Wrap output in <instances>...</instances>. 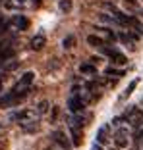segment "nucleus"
<instances>
[{
	"label": "nucleus",
	"instance_id": "1",
	"mask_svg": "<svg viewBox=\"0 0 143 150\" xmlns=\"http://www.w3.org/2000/svg\"><path fill=\"white\" fill-rule=\"evenodd\" d=\"M33 79H35V73H33V71H27V73H23L21 79L16 83V87H14L12 93H14V94H19V96H27V93H29V87H31Z\"/></svg>",
	"mask_w": 143,
	"mask_h": 150
},
{
	"label": "nucleus",
	"instance_id": "2",
	"mask_svg": "<svg viewBox=\"0 0 143 150\" xmlns=\"http://www.w3.org/2000/svg\"><path fill=\"white\" fill-rule=\"evenodd\" d=\"M101 50H103V54H107V56L110 58V62H112V64L124 66V64L128 62V58H126L122 52H118L116 48H108V46H101Z\"/></svg>",
	"mask_w": 143,
	"mask_h": 150
},
{
	"label": "nucleus",
	"instance_id": "3",
	"mask_svg": "<svg viewBox=\"0 0 143 150\" xmlns=\"http://www.w3.org/2000/svg\"><path fill=\"white\" fill-rule=\"evenodd\" d=\"M68 108H70L72 114H79L81 110L85 108V98H81V94H74L68 100Z\"/></svg>",
	"mask_w": 143,
	"mask_h": 150
},
{
	"label": "nucleus",
	"instance_id": "4",
	"mask_svg": "<svg viewBox=\"0 0 143 150\" xmlns=\"http://www.w3.org/2000/svg\"><path fill=\"white\" fill-rule=\"evenodd\" d=\"M50 137H52V141L56 142V144H58L62 150H72V142H70V139H68L62 131H54Z\"/></svg>",
	"mask_w": 143,
	"mask_h": 150
},
{
	"label": "nucleus",
	"instance_id": "5",
	"mask_svg": "<svg viewBox=\"0 0 143 150\" xmlns=\"http://www.w3.org/2000/svg\"><path fill=\"white\" fill-rule=\"evenodd\" d=\"M114 142H116L118 148H126V146H128V131H126V129L116 131V135H114Z\"/></svg>",
	"mask_w": 143,
	"mask_h": 150
},
{
	"label": "nucleus",
	"instance_id": "6",
	"mask_svg": "<svg viewBox=\"0 0 143 150\" xmlns=\"http://www.w3.org/2000/svg\"><path fill=\"white\" fill-rule=\"evenodd\" d=\"M70 133H72V146H81V142H83L81 129L79 127H72L70 125Z\"/></svg>",
	"mask_w": 143,
	"mask_h": 150
},
{
	"label": "nucleus",
	"instance_id": "7",
	"mask_svg": "<svg viewBox=\"0 0 143 150\" xmlns=\"http://www.w3.org/2000/svg\"><path fill=\"white\" fill-rule=\"evenodd\" d=\"M45 42H46V39L43 35H35L31 39V50H35V52L43 50V48H45Z\"/></svg>",
	"mask_w": 143,
	"mask_h": 150
},
{
	"label": "nucleus",
	"instance_id": "8",
	"mask_svg": "<svg viewBox=\"0 0 143 150\" xmlns=\"http://www.w3.org/2000/svg\"><path fill=\"white\" fill-rule=\"evenodd\" d=\"M12 23H14L16 29H19V31H25L27 27H29V19L23 18V16H16V18L12 19Z\"/></svg>",
	"mask_w": 143,
	"mask_h": 150
},
{
	"label": "nucleus",
	"instance_id": "9",
	"mask_svg": "<svg viewBox=\"0 0 143 150\" xmlns=\"http://www.w3.org/2000/svg\"><path fill=\"white\" fill-rule=\"evenodd\" d=\"M87 44H89V46H95V48H101V46H104V40L101 39V37H97V35H89L87 37Z\"/></svg>",
	"mask_w": 143,
	"mask_h": 150
},
{
	"label": "nucleus",
	"instance_id": "10",
	"mask_svg": "<svg viewBox=\"0 0 143 150\" xmlns=\"http://www.w3.org/2000/svg\"><path fill=\"white\" fill-rule=\"evenodd\" d=\"M104 75H107V77H114V79H120L122 75H124V69H116V67H112V66H108L107 69H104Z\"/></svg>",
	"mask_w": 143,
	"mask_h": 150
},
{
	"label": "nucleus",
	"instance_id": "11",
	"mask_svg": "<svg viewBox=\"0 0 143 150\" xmlns=\"http://www.w3.org/2000/svg\"><path fill=\"white\" fill-rule=\"evenodd\" d=\"M79 71L83 75H97V67H95V64H81Z\"/></svg>",
	"mask_w": 143,
	"mask_h": 150
},
{
	"label": "nucleus",
	"instance_id": "12",
	"mask_svg": "<svg viewBox=\"0 0 143 150\" xmlns=\"http://www.w3.org/2000/svg\"><path fill=\"white\" fill-rule=\"evenodd\" d=\"M118 39H120L122 42H126V44H134L135 40H137V35H134V33H120Z\"/></svg>",
	"mask_w": 143,
	"mask_h": 150
},
{
	"label": "nucleus",
	"instance_id": "13",
	"mask_svg": "<svg viewBox=\"0 0 143 150\" xmlns=\"http://www.w3.org/2000/svg\"><path fill=\"white\" fill-rule=\"evenodd\" d=\"M0 67H2L4 71H12V69L18 67V60H12V58H10V60H6V62L0 64Z\"/></svg>",
	"mask_w": 143,
	"mask_h": 150
},
{
	"label": "nucleus",
	"instance_id": "14",
	"mask_svg": "<svg viewBox=\"0 0 143 150\" xmlns=\"http://www.w3.org/2000/svg\"><path fill=\"white\" fill-rule=\"evenodd\" d=\"M21 127H23V131L33 133V131H37V129H39V123L33 119V121H25V123H21Z\"/></svg>",
	"mask_w": 143,
	"mask_h": 150
},
{
	"label": "nucleus",
	"instance_id": "15",
	"mask_svg": "<svg viewBox=\"0 0 143 150\" xmlns=\"http://www.w3.org/2000/svg\"><path fill=\"white\" fill-rule=\"evenodd\" d=\"M137 85H139V79H134V81H132V83H130V87H128V88H126V91H124V94H122V100H124V98H128V96H130V94L132 93H134V91H135V87H137Z\"/></svg>",
	"mask_w": 143,
	"mask_h": 150
},
{
	"label": "nucleus",
	"instance_id": "16",
	"mask_svg": "<svg viewBox=\"0 0 143 150\" xmlns=\"http://www.w3.org/2000/svg\"><path fill=\"white\" fill-rule=\"evenodd\" d=\"M99 31H101V33H103V35L108 39V42H112V40H116V35H114V33H112L110 29H107V27H99Z\"/></svg>",
	"mask_w": 143,
	"mask_h": 150
},
{
	"label": "nucleus",
	"instance_id": "17",
	"mask_svg": "<svg viewBox=\"0 0 143 150\" xmlns=\"http://www.w3.org/2000/svg\"><path fill=\"white\" fill-rule=\"evenodd\" d=\"M97 141H99V144H101V142H107V127H101V129H99Z\"/></svg>",
	"mask_w": 143,
	"mask_h": 150
},
{
	"label": "nucleus",
	"instance_id": "18",
	"mask_svg": "<svg viewBox=\"0 0 143 150\" xmlns=\"http://www.w3.org/2000/svg\"><path fill=\"white\" fill-rule=\"evenodd\" d=\"M64 48H72V46H74V44H76V37L74 35H68L66 39H64Z\"/></svg>",
	"mask_w": 143,
	"mask_h": 150
},
{
	"label": "nucleus",
	"instance_id": "19",
	"mask_svg": "<svg viewBox=\"0 0 143 150\" xmlns=\"http://www.w3.org/2000/svg\"><path fill=\"white\" fill-rule=\"evenodd\" d=\"M60 10H62V12H70L72 10V0H60Z\"/></svg>",
	"mask_w": 143,
	"mask_h": 150
},
{
	"label": "nucleus",
	"instance_id": "20",
	"mask_svg": "<svg viewBox=\"0 0 143 150\" xmlns=\"http://www.w3.org/2000/svg\"><path fill=\"white\" fill-rule=\"evenodd\" d=\"M37 110H39V114H46V112H49V102L46 100L39 102V108H37Z\"/></svg>",
	"mask_w": 143,
	"mask_h": 150
},
{
	"label": "nucleus",
	"instance_id": "21",
	"mask_svg": "<svg viewBox=\"0 0 143 150\" xmlns=\"http://www.w3.org/2000/svg\"><path fill=\"white\" fill-rule=\"evenodd\" d=\"M91 150H103V146L99 144V142H95V144H93V148H91Z\"/></svg>",
	"mask_w": 143,
	"mask_h": 150
},
{
	"label": "nucleus",
	"instance_id": "22",
	"mask_svg": "<svg viewBox=\"0 0 143 150\" xmlns=\"http://www.w3.org/2000/svg\"><path fill=\"white\" fill-rule=\"evenodd\" d=\"M41 2H43V0H33V6L37 8V6H41Z\"/></svg>",
	"mask_w": 143,
	"mask_h": 150
},
{
	"label": "nucleus",
	"instance_id": "23",
	"mask_svg": "<svg viewBox=\"0 0 143 150\" xmlns=\"http://www.w3.org/2000/svg\"><path fill=\"white\" fill-rule=\"evenodd\" d=\"M126 2H130V4H135V0H126Z\"/></svg>",
	"mask_w": 143,
	"mask_h": 150
},
{
	"label": "nucleus",
	"instance_id": "24",
	"mask_svg": "<svg viewBox=\"0 0 143 150\" xmlns=\"http://www.w3.org/2000/svg\"><path fill=\"white\" fill-rule=\"evenodd\" d=\"M16 2H19V4H21V2H25V0H16Z\"/></svg>",
	"mask_w": 143,
	"mask_h": 150
},
{
	"label": "nucleus",
	"instance_id": "25",
	"mask_svg": "<svg viewBox=\"0 0 143 150\" xmlns=\"http://www.w3.org/2000/svg\"><path fill=\"white\" fill-rule=\"evenodd\" d=\"M0 87H2V83H0Z\"/></svg>",
	"mask_w": 143,
	"mask_h": 150
},
{
	"label": "nucleus",
	"instance_id": "26",
	"mask_svg": "<svg viewBox=\"0 0 143 150\" xmlns=\"http://www.w3.org/2000/svg\"><path fill=\"white\" fill-rule=\"evenodd\" d=\"M0 129H2V127H0Z\"/></svg>",
	"mask_w": 143,
	"mask_h": 150
}]
</instances>
